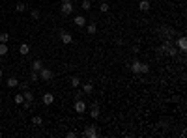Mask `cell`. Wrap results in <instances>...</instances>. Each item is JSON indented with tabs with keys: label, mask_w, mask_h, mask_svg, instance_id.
Returning <instances> with one entry per match:
<instances>
[{
	"label": "cell",
	"mask_w": 187,
	"mask_h": 138,
	"mask_svg": "<svg viewBox=\"0 0 187 138\" xmlns=\"http://www.w3.org/2000/svg\"><path fill=\"white\" fill-rule=\"evenodd\" d=\"M60 39H62V43L69 45V43H71V34L66 32V30H60Z\"/></svg>",
	"instance_id": "8992f818"
},
{
	"label": "cell",
	"mask_w": 187,
	"mask_h": 138,
	"mask_svg": "<svg viewBox=\"0 0 187 138\" xmlns=\"http://www.w3.org/2000/svg\"><path fill=\"white\" fill-rule=\"evenodd\" d=\"M8 39H9V34H0V43H8Z\"/></svg>",
	"instance_id": "603a6c76"
},
{
	"label": "cell",
	"mask_w": 187,
	"mask_h": 138,
	"mask_svg": "<svg viewBox=\"0 0 187 138\" xmlns=\"http://www.w3.org/2000/svg\"><path fill=\"white\" fill-rule=\"evenodd\" d=\"M6 84H8V88H15V86L19 84V80L15 78V77H9V78L6 80Z\"/></svg>",
	"instance_id": "7c38bea8"
},
{
	"label": "cell",
	"mask_w": 187,
	"mask_h": 138,
	"mask_svg": "<svg viewBox=\"0 0 187 138\" xmlns=\"http://www.w3.org/2000/svg\"><path fill=\"white\" fill-rule=\"evenodd\" d=\"M90 8H92V2H90V0H84V2H82V9H86V11H88Z\"/></svg>",
	"instance_id": "cb8c5ba5"
},
{
	"label": "cell",
	"mask_w": 187,
	"mask_h": 138,
	"mask_svg": "<svg viewBox=\"0 0 187 138\" xmlns=\"http://www.w3.org/2000/svg\"><path fill=\"white\" fill-rule=\"evenodd\" d=\"M43 67V63H41V60H34L32 62V71H36V73H40V69Z\"/></svg>",
	"instance_id": "30bf717a"
},
{
	"label": "cell",
	"mask_w": 187,
	"mask_h": 138,
	"mask_svg": "<svg viewBox=\"0 0 187 138\" xmlns=\"http://www.w3.org/2000/svg\"><path fill=\"white\" fill-rule=\"evenodd\" d=\"M82 92L90 95V94L94 92V84H92V82H86V84H82Z\"/></svg>",
	"instance_id": "8fae6325"
},
{
	"label": "cell",
	"mask_w": 187,
	"mask_h": 138,
	"mask_svg": "<svg viewBox=\"0 0 187 138\" xmlns=\"http://www.w3.org/2000/svg\"><path fill=\"white\" fill-rule=\"evenodd\" d=\"M69 82H71V86H73V88L80 86V78H79V77H71V80H69Z\"/></svg>",
	"instance_id": "ac0fdd59"
},
{
	"label": "cell",
	"mask_w": 187,
	"mask_h": 138,
	"mask_svg": "<svg viewBox=\"0 0 187 138\" xmlns=\"http://www.w3.org/2000/svg\"><path fill=\"white\" fill-rule=\"evenodd\" d=\"M22 105H24V110H28L32 107V101H22Z\"/></svg>",
	"instance_id": "83f0119b"
},
{
	"label": "cell",
	"mask_w": 187,
	"mask_h": 138,
	"mask_svg": "<svg viewBox=\"0 0 187 138\" xmlns=\"http://www.w3.org/2000/svg\"><path fill=\"white\" fill-rule=\"evenodd\" d=\"M82 136H86V138H95V136H97V131H95V127H94V125H90V127H86V129H84Z\"/></svg>",
	"instance_id": "277c9868"
},
{
	"label": "cell",
	"mask_w": 187,
	"mask_h": 138,
	"mask_svg": "<svg viewBox=\"0 0 187 138\" xmlns=\"http://www.w3.org/2000/svg\"><path fill=\"white\" fill-rule=\"evenodd\" d=\"M30 15H32V19H34V21H38V19L41 17V13H40V9H32L30 11Z\"/></svg>",
	"instance_id": "ffe728a7"
},
{
	"label": "cell",
	"mask_w": 187,
	"mask_h": 138,
	"mask_svg": "<svg viewBox=\"0 0 187 138\" xmlns=\"http://www.w3.org/2000/svg\"><path fill=\"white\" fill-rule=\"evenodd\" d=\"M62 2H73V0H62Z\"/></svg>",
	"instance_id": "4dcf8cb0"
},
{
	"label": "cell",
	"mask_w": 187,
	"mask_h": 138,
	"mask_svg": "<svg viewBox=\"0 0 187 138\" xmlns=\"http://www.w3.org/2000/svg\"><path fill=\"white\" fill-rule=\"evenodd\" d=\"M22 97H24V101H34V95H32L30 90H24L22 92Z\"/></svg>",
	"instance_id": "e0dca14e"
},
{
	"label": "cell",
	"mask_w": 187,
	"mask_h": 138,
	"mask_svg": "<svg viewBox=\"0 0 187 138\" xmlns=\"http://www.w3.org/2000/svg\"><path fill=\"white\" fill-rule=\"evenodd\" d=\"M178 49L180 50H185L187 49V39H185V37H180V39H178Z\"/></svg>",
	"instance_id": "2e32d148"
},
{
	"label": "cell",
	"mask_w": 187,
	"mask_h": 138,
	"mask_svg": "<svg viewBox=\"0 0 187 138\" xmlns=\"http://www.w3.org/2000/svg\"><path fill=\"white\" fill-rule=\"evenodd\" d=\"M38 78H40V73H36V71H32L30 73V80H32V82H36V80Z\"/></svg>",
	"instance_id": "d4e9b609"
},
{
	"label": "cell",
	"mask_w": 187,
	"mask_h": 138,
	"mask_svg": "<svg viewBox=\"0 0 187 138\" xmlns=\"http://www.w3.org/2000/svg\"><path fill=\"white\" fill-rule=\"evenodd\" d=\"M86 32H88L90 36H94V34L97 32V24H95V22H90L88 26H86Z\"/></svg>",
	"instance_id": "9c48e42d"
},
{
	"label": "cell",
	"mask_w": 187,
	"mask_h": 138,
	"mask_svg": "<svg viewBox=\"0 0 187 138\" xmlns=\"http://www.w3.org/2000/svg\"><path fill=\"white\" fill-rule=\"evenodd\" d=\"M53 75H54V73L51 71V69H47V67H41V69H40V78L41 80H51Z\"/></svg>",
	"instance_id": "3957f363"
},
{
	"label": "cell",
	"mask_w": 187,
	"mask_h": 138,
	"mask_svg": "<svg viewBox=\"0 0 187 138\" xmlns=\"http://www.w3.org/2000/svg\"><path fill=\"white\" fill-rule=\"evenodd\" d=\"M90 116H92L94 120H97V118H99V108H97V103H94V105H92V112H90Z\"/></svg>",
	"instance_id": "52a82bcc"
},
{
	"label": "cell",
	"mask_w": 187,
	"mask_h": 138,
	"mask_svg": "<svg viewBox=\"0 0 187 138\" xmlns=\"http://www.w3.org/2000/svg\"><path fill=\"white\" fill-rule=\"evenodd\" d=\"M73 110L79 112V114H82V112H86V105L80 101V99H77V101H75V107H73Z\"/></svg>",
	"instance_id": "5b68a950"
},
{
	"label": "cell",
	"mask_w": 187,
	"mask_h": 138,
	"mask_svg": "<svg viewBox=\"0 0 187 138\" xmlns=\"http://www.w3.org/2000/svg\"><path fill=\"white\" fill-rule=\"evenodd\" d=\"M6 54H8V45L0 43V56H6Z\"/></svg>",
	"instance_id": "d6986e66"
},
{
	"label": "cell",
	"mask_w": 187,
	"mask_h": 138,
	"mask_svg": "<svg viewBox=\"0 0 187 138\" xmlns=\"http://www.w3.org/2000/svg\"><path fill=\"white\" fill-rule=\"evenodd\" d=\"M19 52H21V54H22V56H26V54H28V52H30V47H28V45H26V43H22V45H21V47H19Z\"/></svg>",
	"instance_id": "9a60e30c"
},
{
	"label": "cell",
	"mask_w": 187,
	"mask_h": 138,
	"mask_svg": "<svg viewBox=\"0 0 187 138\" xmlns=\"http://www.w3.org/2000/svg\"><path fill=\"white\" fill-rule=\"evenodd\" d=\"M101 11H109V4H107V2H103V4H101Z\"/></svg>",
	"instance_id": "f1b7e54d"
},
{
	"label": "cell",
	"mask_w": 187,
	"mask_h": 138,
	"mask_svg": "<svg viewBox=\"0 0 187 138\" xmlns=\"http://www.w3.org/2000/svg\"><path fill=\"white\" fill-rule=\"evenodd\" d=\"M75 24H77V26H80V28H82V26L86 24V19L82 17V15H77V17H75Z\"/></svg>",
	"instance_id": "4fadbf2b"
},
{
	"label": "cell",
	"mask_w": 187,
	"mask_h": 138,
	"mask_svg": "<svg viewBox=\"0 0 187 138\" xmlns=\"http://www.w3.org/2000/svg\"><path fill=\"white\" fill-rule=\"evenodd\" d=\"M2 75H4V73H2V69H0V78H2Z\"/></svg>",
	"instance_id": "f546056e"
},
{
	"label": "cell",
	"mask_w": 187,
	"mask_h": 138,
	"mask_svg": "<svg viewBox=\"0 0 187 138\" xmlns=\"http://www.w3.org/2000/svg\"><path fill=\"white\" fill-rule=\"evenodd\" d=\"M13 101L17 103V105H22V101H24V97H22V94H17V95L13 97Z\"/></svg>",
	"instance_id": "7402d4cb"
},
{
	"label": "cell",
	"mask_w": 187,
	"mask_h": 138,
	"mask_svg": "<svg viewBox=\"0 0 187 138\" xmlns=\"http://www.w3.org/2000/svg\"><path fill=\"white\" fill-rule=\"evenodd\" d=\"M17 86H19V88L22 90V92H24V90H28V82H19Z\"/></svg>",
	"instance_id": "4316f807"
},
{
	"label": "cell",
	"mask_w": 187,
	"mask_h": 138,
	"mask_svg": "<svg viewBox=\"0 0 187 138\" xmlns=\"http://www.w3.org/2000/svg\"><path fill=\"white\" fill-rule=\"evenodd\" d=\"M32 123H34V125H38V127H40V125L43 123V120H41V116H34V118H32Z\"/></svg>",
	"instance_id": "44dd1931"
},
{
	"label": "cell",
	"mask_w": 187,
	"mask_h": 138,
	"mask_svg": "<svg viewBox=\"0 0 187 138\" xmlns=\"http://www.w3.org/2000/svg\"><path fill=\"white\" fill-rule=\"evenodd\" d=\"M129 67H131V71H133V73H148V65L142 63L140 60H133Z\"/></svg>",
	"instance_id": "6da1fadb"
},
{
	"label": "cell",
	"mask_w": 187,
	"mask_h": 138,
	"mask_svg": "<svg viewBox=\"0 0 187 138\" xmlns=\"http://www.w3.org/2000/svg\"><path fill=\"white\" fill-rule=\"evenodd\" d=\"M60 11H62V15H71L73 13V2H62Z\"/></svg>",
	"instance_id": "7a4b0ae2"
},
{
	"label": "cell",
	"mask_w": 187,
	"mask_h": 138,
	"mask_svg": "<svg viewBox=\"0 0 187 138\" xmlns=\"http://www.w3.org/2000/svg\"><path fill=\"white\" fill-rule=\"evenodd\" d=\"M15 9H17V11H24V9H26V6L22 4V2H19V4L15 6Z\"/></svg>",
	"instance_id": "484cf974"
},
{
	"label": "cell",
	"mask_w": 187,
	"mask_h": 138,
	"mask_svg": "<svg viewBox=\"0 0 187 138\" xmlns=\"http://www.w3.org/2000/svg\"><path fill=\"white\" fill-rule=\"evenodd\" d=\"M138 9H140V11H148V9H150V2H148V0H140V2H138Z\"/></svg>",
	"instance_id": "ba28073f"
},
{
	"label": "cell",
	"mask_w": 187,
	"mask_h": 138,
	"mask_svg": "<svg viewBox=\"0 0 187 138\" xmlns=\"http://www.w3.org/2000/svg\"><path fill=\"white\" fill-rule=\"evenodd\" d=\"M53 101H54V95L53 94H45L43 95V103H45V105H53Z\"/></svg>",
	"instance_id": "5bb4252c"
}]
</instances>
